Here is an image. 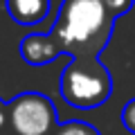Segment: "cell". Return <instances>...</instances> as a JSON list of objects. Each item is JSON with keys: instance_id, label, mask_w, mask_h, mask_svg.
Wrapping results in <instances>:
<instances>
[{"instance_id": "6da1fadb", "label": "cell", "mask_w": 135, "mask_h": 135, "mask_svg": "<svg viewBox=\"0 0 135 135\" xmlns=\"http://www.w3.org/2000/svg\"><path fill=\"white\" fill-rule=\"evenodd\" d=\"M115 16L101 0H63L54 27L45 34L52 56L72 54L77 61H95L106 47Z\"/></svg>"}, {"instance_id": "7a4b0ae2", "label": "cell", "mask_w": 135, "mask_h": 135, "mask_svg": "<svg viewBox=\"0 0 135 135\" xmlns=\"http://www.w3.org/2000/svg\"><path fill=\"white\" fill-rule=\"evenodd\" d=\"M113 79L99 61H72L61 74V95L74 108H97L110 97Z\"/></svg>"}, {"instance_id": "3957f363", "label": "cell", "mask_w": 135, "mask_h": 135, "mask_svg": "<svg viewBox=\"0 0 135 135\" xmlns=\"http://www.w3.org/2000/svg\"><path fill=\"white\" fill-rule=\"evenodd\" d=\"M7 119L14 135H52L56 110L50 97L41 92H23L9 101Z\"/></svg>"}, {"instance_id": "277c9868", "label": "cell", "mask_w": 135, "mask_h": 135, "mask_svg": "<svg viewBox=\"0 0 135 135\" xmlns=\"http://www.w3.org/2000/svg\"><path fill=\"white\" fill-rule=\"evenodd\" d=\"M7 14L23 27L38 25L50 14V0H7Z\"/></svg>"}, {"instance_id": "5b68a950", "label": "cell", "mask_w": 135, "mask_h": 135, "mask_svg": "<svg viewBox=\"0 0 135 135\" xmlns=\"http://www.w3.org/2000/svg\"><path fill=\"white\" fill-rule=\"evenodd\" d=\"M20 54L29 65H47L54 61L45 34H29L20 41Z\"/></svg>"}, {"instance_id": "8992f818", "label": "cell", "mask_w": 135, "mask_h": 135, "mask_svg": "<svg viewBox=\"0 0 135 135\" xmlns=\"http://www.w3.org/2000/svg\"><path fill=\"white\" fill-rule=\"evenodd\" d=\"M52 135H99V131L86 122H65Z\"/></svg>"}, {"instance_id": "52a82bcc", "label": "cell", "mask_w": 135, "mask_h": 135, "mask_svg": "<svg viewBox=\"0 0 135 135\" xmlns=\"http://www.w3.org/2000/svg\"><path fill=\"white\" fill-rule=\"evenodd\" d=\"M104 5H106V9L110 11L113 16H122V14H126V11L133 7V0H101Z\"/></svg>"}, {"instance_id": "ba28073f", "label": "cell", "mask_w": 135, "mask_h": 135, "mask_svg": "<svg viewBox=\"0 0 135 135\" xmlns=\"http://www.w3.org/2000/svg\"><path fill=\"white\" fill-rule=\"evenodd\" d=\"M122 122H124V128L135 135V99H131L124 106V110H122Z\"/></svg>"}, {"instance_id": "9c48e42d", "label": "cell", "mask_w": 135, "mask_h": 135, "mask_svg": "<svg viewBox=\"0 0 135 135\" xmlns=\"http://www.w3.org/2000/svg\"><path fill=\"white\" fill-rule=\"evenodd\" d=\"M5 122H7V106L0 101V131H2V126H5Z\"/></svg>"}]
</instances>
